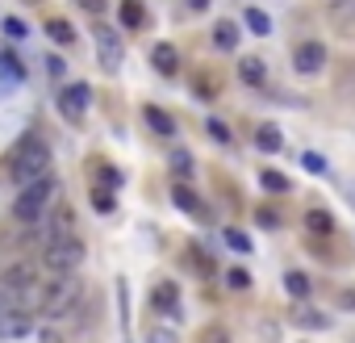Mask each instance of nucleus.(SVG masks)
<instances>
[{
  "label": "nucleus",
  "mask_w": 355,
  "mask_h": 343,
  "mask_svg": "<svg viewBox=\"0 0 355 343\" xmlns=\"http://www.w3.org/2000/svg\"><path fill=\"white\" fill-rule=\"evenodd\" d=\"M51 172V147L38 138V134H26L21 138V147L13 151V159H9V176L26 189V185H34V181H42Z\"/></svg>",
  "instance_id": "f257e3e1"
},
{
  "label": "nucleus",
  "mask_w": 355,
  "mask_h": 343,
  "mask_svg": "<svg viewBox=\"0 0 355 343\" xmlns=\"http://www.w3.org/2000/svg\"><path fill=\"white\" fill-rule=\"evenodd\" d=\"M80 301H84V285H80V276H76V272H71V276H51V285L42 289L38 310H42V318H46V322H63L67 314H76V310H80Z\"/></svg>",
  "instance_id": "f03ea898"
},
{
  "label": "nucleus",
  "mask_w": 355,
  "mask_h": 343,
  "mask_svg": "<svg viewBox=\"0 0 355 343\" xmlns=\"http://www.w3.org/2000/svg\"><path fill=\"white\" fill-rule=\"evenodd\" d=\"M55 201H59V181L42 176V181H34V185H26V189H21V197H17L13 214H17L21 222H38Z\"/></svg>",
  "instance_id": "7ed1b4c3"
},
{
  "label": "nucleus",
  "mask_w": 355,
  "mask_h": 343,
  "mask_svg": "<svg viewBox=\"0 0 355 343\" xmlns=\"http://www.w3.org/2000/svg\"><path fill=\"white\" fill-rule=\"evenodd\" d=\"M42 264H46L51 276H71V272L84 264V243H80V235H71V239H51L46 251H42Z\"/></svg>",
  "instance_id": "20e7f679"
},
{
  "label": "nucleus",
  "mask_w": 355,
  "mask_h": 343,
  "mask_svg": "<svg viewBox=\"0 0 355 343\" xmlns=\"http://www.w3.org/2000/svg\"><path fill=\"white\" fill-rule=\"evenodd\" d=\"M92 38H96V55H101V67L113 76V72H121V59H125V42H121V34L113 30V26H105V22H96L92 26Z\"/></svg>",
  "instance_id": "39448f33"
},
{
  "label": "nucleus",
  "mask_w": 355,
  "mask_h": 343,
  "mask_svg": "<svg viewBox=\"0 0 355 343\" xmlns=\"http://www.w3.org/2000/svg\"><path fill=\"white\" fill-rule=\"evenodd\" d=\"M55 101H59V113H63L67 122H84L88 105H92V88H88V84H67Z\"/></svg>",
  "instance_id": "423d86ee"
},
{
  "label": "nucleus",
  "mask_w": 355,
  "mask_h": 343,
  "mask_svg": "<svg viewBox=\"0 0 355 343\" xmlns=\"http://www.w3.org/2000/svg\"><path fill=\"white\" fill-rule=\"evenodd\" d=\"M293 67H297L301 76H318V72L326 67V47H322V42H313V38H309V42H301V47L293 51Z\"/></svg>",
  "instance_id": "0eeeda50"
},
{
  "label": "nucleus",
  "mask_w": 355,
  "mask_h": 343,
  "mask_svg": "<svg viewBox=\"0 0 355 343\" xmlns=\"http://www.w3.org/2000/svg\"><path fill=\"white\" fill-rule=\"evenodd\" d=\"M30 326H34V318H30L21 306L0 310V339H26V335H30Z\"/></svg>",
  "instance_id": "6e6552de"
},
{
  "label": "nucleus",
  "mask_w": 355,
  "mask_h": 343,
  "mask_svg": "<svg viewBox=\"0 0 355 343\" xmlns=\"http://www.w3.org/2000/svg\"><path fill=\"white\" fill-rule=\"evenodd\" d=\"M150 306L163 310V314H171V318H180V289H175L171 281H159L155 293H150Z\"/></svg>",
  "instance_id": "1a4fd4ad"
},
{
  "label": "nucleus",
  "mask_w": 355,
  "mask_h": 343,
  "mask_svg": "<svg viewBox=\"0 0 355 343\" xmlns=\"http://www.w3.org/2000/svg\"><path fill=\"white\" fill-rule=\"evenodd\" d=\"M76 235V214H71V206H63V201H55V218H51V231H46V243L51 239H71Z\"/></svg>",
  "instance_id": "9d476101"
},
{
  "label": "nucleus",
  "mask_w": 355,
  "mask_h": 343,
  "mask_svg": "<svg viewBox=\"0 0 355 343\" xmlns=\"http://www.w3.org/2000/svg\"><path fill=\"white\" fill-rule=\"evenodd\" d=\"M150 63H155V72H159V76H175V72H180V51H175L171 42H155Z\"/></svg>",
  "instance_id": "9b49d317"
},
{
  "label": "nucleus",
  "mask_w": 355,
  "mask_h": 343,
  "mask_svg": "<svg viewBox=\"0 0 355 343\" xmlns=\"http://www.w3.org/2000/svg\"><path fill=\"white\" fill-rule=\"evenodd\" d=\"M21 80H26V63H17L13 51H0V92L9 84H21Z\"/></svg>",
  "instance_id": "f8f14e48"
},
{
  "label": "nucleus",
  "mask_w": 355,
  "mask_h": 343,
  "mask_svg": "<svg viewBox=\"0 0 355 343\" xmlns=\"http://www.w3.org/2000/svg\"><path fill=\"white\" fill-rule=\"evenodd\" d=\"M142 117H146V126H150L159 138H171V134H175V117H171L167 109H159V105H146V109H142Z\"/></svg>",
  "instance_id": "ddd939ff"
},
{
  "label": "nucleus",
  "mask_w": 355,
  "mask_h": 343,
  "mask_svg": "<svg viewBox=\"0 0 355 343\" xmlns=\"http://www.w3.org/2000/svg\"><path fill=\"white\" fill-rule=\"evenodd\" d=\"M239 80H243V84H251V88H259V84L268 80V67H263V59H255V55L239 59Z\"/></svg>",
  "instance_id": "4468645a"
},
{
  "label": "nucleus",
  "mask_w": 355,
  "mask_h": 343,
  "mask_svg": "<svg viewBox=\"0 0 355 343\" xmlns=\"http://www.w3.org/2000/svg\"><path fill=\"white\" fill-rule=\"evenodd\" d=\"M255 147H259L263 155H276V151L284 147V134H280L276 126H259V130H255Z\"/></svg>",
  "instance_id": "2eb2a0df"
},
{
  "label": "nucleus",
  "mask_w": 355,
  "mask_h": 343,
  "mask_svg": "<svg viewBox=\"0 0 355 343\" xmlns=\"http://www.w3.org/2000/svg\"><path fill=\"white\" fill-rule=\"evenodd\" d=\"M214 47L218 51H234L239 47V26L234 22H218L214 26Z\"/></svg>",
  "instance_id": "dca6fc26"
},
{
  "label": "nucleus",
  "mask_w": 355,
  "mask_h": 343,
  "mask_svg": "<svg viewBox=\"0 0 355 343\" xmlns=\"http://www.w3.org/2000/svg\"><path fill=\"white\" fill-rule=\"evenodd\" d=\"M193 92H197L201 101H214V97L222 92V80H218L214 72H209V76H205V72H197V76H193Z\"/></svg>",
  "instance_id": "f3484780"
},
{
  "label": "nucleus",
  "mask_w": 355,
  "mask_h": 343,
  "mask_svg": "<svg viewBox=\"0 0 355 343\" xmlns=\"http://www.w3.org/2000/svg\"><path fill=\"white\" fill-rule=\"evenodd\" d=\"M305 231H313V235H334V218L326 214V210H305Z\"/></svg>",
  "instance_id": "a211bd4d"
},
{
  "label": "nucleus",
  "mask_w": 355,
  "mask_h": 343,
  "mask_svg": "<svg viewBox=\"0 0 355 343\" xmlns=\"http://www.w3.org/2000/svg\"><path fill=\"white\" fill-rule=\"evenodd\" d=\"M293 322H301V326H318V331H322V326H326L330 318H326L322 310H313V306H305V301H297V306H293Z\"/></svg>",
  "instance_id": "6ab92c4d"
},
{
  "label": "nucleus",
  "mask_w": 355,
  "mask_h": 343,
  "mask_svg": "<svg viewBox=\"0 0 355 343\" xmlns=\"http://www.w3.org/2000/svg\"><path fill=\"white\" fill-rule=\"evenodd\" d=\"M46 34H51V42H63V47L76 42V30H71L67 17H51V22H46Z\"/></svg>",
  "instance_id": "aec40b11"
},
{
  "label": "nucleus",
  "mask_w": 355,
  "mask_h": 343,
  "mask_svg": "<svg viewBox=\"0 0 355 343\" xmlns=\"http://www.w3.org/2000/svg\"><path fill=\"white\" fill-rule=\"evenodd\" d=\"M171 201L180 206L184 214H201V201H197V193H193L189 185H175V189H171Z\"/></svg>",
  "instance_id": "412c9836"
},
{
  "label": "nucleus",
  "mask_w": 355,
  "mask_h": 343,
  "mask_svg": "<svg viewBox=\"0 0 355 343\" xmlns=\"http://www.w3.org/2000/svg\"><path fill=\"white\" fill-rule=\"evenodd\" d=\"M259 185H263L268 193H288V189H293L284 172H272V167H268V172H259Z\"/></svg>",
  "instance_id": "4be33fe9"
},
{
  "label": "nucleus",
  "mask_w": 355,
  "mask_h": 343,
  "mask_svg": "<svg viewBox=\"0 0 355 343\" xmlns=\"http://www.w3.org/2000/svg\"><path fill=\"white\" fill-rule=\"evenodd\" d=\"M243 22H247V26H251V34H259V38H263V34H272V17H268L263 9H247V13H243Z\"/></svg>",
  "instance_id": "5701e85b"
},
{
  "label": "nucleus",
  "mask_w": 355,
  "mask_h": 343,
  "mask_svg": "<svg viewBox=\"0 0 355 343\" xmlns=\"http://www.w3.org/2000/svg\"><path fill=\"white\" fill-rule=\"evenodd\" d=\"M142 17H146V13H142L138 0H121V26H125V30H138Z\"/></svg>",
  "instance_id": "b1692460"
},
{
  "label": "nucleus",
  "mask_w": 355,
  "mask_h": 343,
  "mask_svg": "<svg viewBox=\"0 0 355 343\" xmlns=\"http://www.w3.org/2000/svg\"><path fill=\"white\" fill-rule=\"evenodd\" d=\"M284 289H288L297 301H305V297H309V276H305V272H288V276H284Z\"/></svg>",
  "instance_id": "393cba45"
},
{
  "label": "nucleus",
  "mask_w": 355,
  "mask_h": 343,
  "mask_svg": "<svg viewBox=\"0 0 355 343\" xmlns=\"http://www.w3.org/2000/svg\"><path fill=\"white\" fill-rule=\"evenodd\" d=\"M146 343H180V335H175L167 322H155V326L146 331Z\"/></svg>",
  "instance_id": "a878e982"
},
{
  "label": "nucleus",
  "mask_w": 355,
  "mask_h": 343,
  "mask_svg": "<svg viewBox=\"0 0 355 343\" xmlns=\"http://www.w3.org/2000/svg\"><path fill=\"white\" fill-rule=\"evenodd\" d=\"M171 172H175L180 181H189V176H193V155H189V151H175V155H171Z\"/></svg>",
  "instance_id": "bb28decb"
},
{
  "label": "nucleus",
  "mask_w": 355,
  "mask_h": 343,
  "mask_svg": "<svg viewBox=\"0 0 355 343\" xmlns=\"http://www.w3.org/2000/svg\"><path fill=\"white\" fill-rule=\"evenodd\" d=\"M92 206H96L101 214H113V189H109V185H101V189H92Z\"/></svg>",
  "instance_id": "cd10ccee"
},
{
  "label": "nucleus",
  "mask_w": 355,
  "mask_h": 343,
  "mask_svg": "<svg viewBox=\"0 0 355 343\" xmlns=\"http://www.w3.org/2000/svg\"><path fill=\"white\" fill-rule=\"evenodd\" d=\"M201 343H230V331H226L222 322H209V326L201 331Z\"/></svg>",
  "instance_id": "c85d7f7f"
},
{
  "label": "nucleus",
  "mask_w": 355,
  "mask_h": 343,
  "mask_svg": "<svg viewBox=\"0 0 355 343\" xmlns=\"http://www.w3.org/2000/svg\"><path fill=\"white\" fill-rule=\"evenodd\" d=\"M301 163H305V172H313V176H322V172H326V159H322L318 151H305Z\"/></svg>",
  "instance_id": "c756f323"
},
{
  "label": "nucleus",
  "mask_w": 355,
  "mask_h": 343,
  "mask_svg": "<svg viewBox=\"0 0 355 343\" xmlns=\"http://www.w3.org/2000/svg\"><path fill=\"white\" fill-rule=\"evenodd\" d=\"M96 176H101V185H109V189H117V185H121V172H117V167H109V163H101V167H96Z\"/></svg>",
  "instance_id": "7c9ffc66"
},
{
  "label": "nucleus",
  "mask_w": 355,
  "mask_h": 343,
  "mask_svg": "<svg viewBox=\"0 0 355 343\" xmlns=\"http://www.w3.org/2000/svg\"><path fill=\"white\" fill-rule=\"evenodd\" d=\"M205 130H209V138H214V142H230V126H226V122H218V117H214Z\"/></svg>",
  "instance_id": "2f4dec72"
},
{
  "label": "nucleus",
  "mask_w": 355,
  "mask_h": 343,
  "mask_svg": "<svg viewBox=\"0 0 355 343\" xmlns=\"http://www.w3.org/2000/svg\"><path fill=\"white\" fill-rule=\"evenodd\" d=\"M46 72H51V80H63L67 76V63L59 55H46Z\"/></svg>",
  "instance_id": "473e14b6"
},
{
  "label": "nucleus",
  "mask_w": 355,
  "mask_h": 343,
  "mask_svg": "<svg viewBox=\"0 0 355 343\" xmlns=\"http://www.w3.org/2000/svg\"><path fill=\"white\" fill-rule=\"evenodd\" d=\"M226 243H230L234 251H251V239H247L243 231H226Z\"/></svg>",
  "instance_id": "72a5a7b5"
},
{
  "label": "nucleus",
  "mask_w": 355,
  "mask_h": 343,
  "mask_svg": "<svg viewBox=\"0 0 355 343\" xmlns=\"http://www.w3.org/2000/svg\"><path fill=\"white\" fill-rule=\"evenodd\" d=\"M5 34H9V38H26V22H17V17H5Z\"/></svg>",
  "instance_id": "f704fd0d"
},
{
  "label": "nucleus",
  "mask_w": 355,
  "mask_h": 343,
  "mask_svg": "<svg viewBox=\"0 0 355 343\" xmlns=\"http://www.w3.org/2000/svg\"><path fill=\"white\" fill-rule=\"evenodd\" d=\"M76 5H80L84 13H92V17H101V13H105V0H76Z\"/></svg>",
  "instance_id": "c9c22d12"
},
{
  "label": "nucleus",
  "mask_w": 355,
  "mask_h": 343,
  "mask_svg": "<svg viewBox=\"0 0 355 343\" xmlns=\"http://www.w3.org/2000/svg\"><path fill=\"white\" fill-rule=\"evenodd\" d=\"M226 281H230V285H234V289H247V285H251V276H247V272H243V268H234V272H230V276H226Z\"/></svg>",
  "instance_id": "e433bc0d"
},
{
  "label": "nucleus",
  "mask_w": 355,
  "mask_h": 343,
  "mask_svg": "<svg viewBox=\"0 0 355 343\" xmlns=\"http://www.w3.org/2000/svg\"><path fill=\"white\" fill-rule=\"evenodd\" d=\"M184 5H189L193 13H201V9H209V0H184Z\"/></svg>",
  "instance_id": "4c0bfd02"
},
{
  "label": "nucleus",
  "mask_w": 355,
  "mask_h": 343,
  "mask_svg": "<svg viewBox=\"0 0 355 343\" xmlns=\"http://www.w3.org/2000/svg\"><path fill=\"white\" fill-rule=\"evenodd\" d=\"M26 5H42V0H26Z\"/></svg>",
  "instance_id": "58836bf2"
},
{
  "label": "nucleus",
  "mask_w": 355,
  "mask_h": 343,
  "mask_svg": "<svg viewBox=\"0 0 355 343\" xmlns=\"http://www.w3.org/2000/svg\"><path fill=\"white\" fill-rule=\"evenodd\" d=\"M351 306H355V293H351Z\"/></svg>",
  "instance_id": "ea45409f"
},
{
  "label": "nucleus",
  "mask_w": 355,
  "mask_h": 343,
  "mask_svg": "<svg viewBox=\"0 0 355 343\" xmlns=\"http://www.w3.org/2000/svg\"><path fill=\"white\" fill-rule=\"evenodd\" d=\"M0 310H5V301H0Z\"/></svg>",
  "instance_id": "a19ab883"
}]
</instances>
